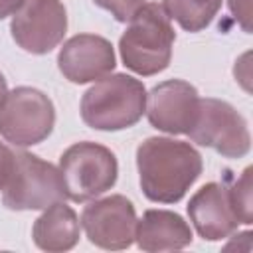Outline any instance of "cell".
<instances>
[{"instance_id": "obj_19", "label": "cell", "mask_w": 253, "mask_h": 253, "mask_svg": "<svg viewBox=\"0 0 253 253\" xmlns=\"http://www.w3.org/2000/svg\"><path fill=\"white\" fill-rule=\"evenodd\" d=\"M12 164H14V152L4 142H0V192L4 190V186L10 178Z\"/></svg>"}, {"instance_id": "obj_21", "label": "cell", "mask_w": 253, "mask_h": 253, "mask_svg": "<svg viewBox=\"0 0 253 253\" xmlns=\"http://www.w3.org/2000/svg\"><path fill=\"white\" fill-rule=\"evenodd\" d=\"M6 95H8V85H6V79H4V75L0 73V109H2L4 101H6Z\"/></svg>"}, {"instance_id": "obj_6", "label": "cell", "mask_w": 253, "mask_h": 253, "mask_svg": "<svg viewBox=\"0 0 253 253\" xmlns=\"http://www.w3.org/2000/svg\"><path fill=\"white\" fill-rule=\"evenodd\" d=\"M55 126L53 101L36 87L8 91L0 109V136L12 146L26 148L43 142Z\"/></svg>"}, {"instance_id": "obj_7", "label": "cell", "mask_w": 253, "mask_h": 253, "mask_svg": "<svg viewBox=\"0 0 253 253\" xmlns=\"http://www.w3.org/2000/svg\"><path fill=\"white\" fill-rule=\"evenodd\" d=\"M192 142L213 148L223 158H243L251 150L247 119L227 101L200 99L198 117L188 130Z\"/></svg>"}, {"instance_id": "obj_14", "label": "cell", "mask_w": 253, "mask_h": 253, "mask_svg": "<svg viewBox=\"0 0 253 253\" xmlns=\"http://www.w3.org/2000/svg\"><path fill=\"white\" fill-rule=\"evenodd\" d=\"M81 235V221L73 208L65 202H55L43 210L34 221L32 239L38 249L47 253L69 251L77 245Z\"/></svg>"}, {"instance_id": "obj_10", "label": "cell", "mask_w": 253, "mask_h": 253, "mask_svg": "<svg viewBox=\"0 0 253 253\" xmlns=\"http://www.w3.org/2000/svg\"><path fill=\"white\" fill-rule=\"evenodd\" d=\"M198 89L184 79H168L146 93L148 123L168 134H188L200 109Z\"/></svg>"}, {"instance_id": "obj_5", "label": "cell", "mask_w": 253, "mask_h": 253, "mask_svg": "<svg viewBox=\"0 0 253 253\" xmlns=\"http://www.w3.org/2000/svg\"><path fill=\"white\" fill-rule=\"evenodd\" d=\"M59 172L67 198L83 204L109 192L119 178V162L111 148L83 140L63 150L59 156Z\"/></svg>"}, {"instance_id": "obj_8", "label": "cell", "mask_w": 253, "mask_h": 253, "mask_svg": "<svg viewBox=\"0 0 253 253\" xmlns=\"http://www.w3.org/2000/svg\"><path fill=\"white\" fill-rule=\"evenodd\" d=\"M10 34L18 47L34 55H45L67 34V10L61 0H26L10 22Z\"/></svg>"}, {"instance_id": "obj_16", "label": "cell", "mask_w": 253, "mask_h": 253, "mask_svg": "<svg viewBox=\"0 0 253 253\" xmlns=\"http://www.w3.org/2000/svg\"><path fill=\"white\" fill-rule=\"evenodd\" d=\"M253 168L247 166L243 170V174L239 178H231L229 172H225V180L229 182L227 192H229V200L233 206V211L239 219V223L251 225L253 223Z\"/></svg>"}, {"instance_id": "obj_18", "label": "cell", "mask_w": 253, "mask_h": 253, "mask_svg": "<svg viewBox=\"0 0 253 253\" xmlns=\"http://www.w3.org/2000/svg\"><path fill=\"white\" fill-rule=\"evenodd\" d=\"M227 4H229V10H231V14L235 16V20L239 22V26L243 28V32H251V26H249V14H251V10H249V0H227Z\"/></svg>"}, {"instance_id": "obj_15", "label": "cell", "mask_w": 253, "mask_h": 253, "mask_svg": "<svg viewBox=\"0 0 253 253\" xmlns=\"http://www.w3.org/2000/svg\"><path fill=\"white\" fill-rule=\"evenodd\" d=\"M221 2L223 0H162V8L182 30L198 34L213 22Z\"/></svg>"}, {"instance_id": "obj_13", "label": "cell", "mask_w": 253, "mask_h": 253, "mask_svg": "<svg viewBox=\"0 0 253 253\" xmlns=\"http://www.w3.org/2000/svg\"><path fill=\"white\" fill-rule=\"evenodd\" d=\"M192 239V227L176 211L146 210L142 217L136 219L134 241L142 251H176L188 247Z\"/></svg>"}, {"instance_id": "obj_9", "label": "cell", "mask_w": 253, "mask_h": 253, "mask_svg": "<svg viewBox=\"0 0 253 253\" xmlns=\"http://www.w3.org/2000/svg\"><path fill=\"white\" fill-rule=\"evenodd\" d=\"M81 227L95 247L107 251L128 249L134 243V204L123 194L95 198L81 211Z\"/></svg>"}, {"instance_id": "obj_20", "label": "cell", "mask_w": 253, "mask_h": 253, "mask_svg": "<svg viewBox=\"0 0 253 253\" xmlns=\"http://www.w3.org/2000/svg\"><path fill=\"white\" fill-rule=\"evenodd\" d=\"M26 0H0V20L8 18V16H14L16 10L24 4Z\"/></svg>"}, {"instance_id": "obj_11", "label": "cell", "mask_w": 253, "mask_h": 253, "mask_svg": "<svg viewBox=\"0 0 253 253\" xmlns=\"http://www.w3.org/2000/svg\"><path fill=\"white\" fill-rule=\"evenodd\" d=\"M117 65L113 43L97 34H77L63 42L57 53L61 75L75 83H91L109 75Z\"/></svg>"}, {"instance_id": "obj_12", "label": "cell", "mask_w": 253, "mask_h": 253, "mask_svg": "<svg viewBox=\"0 0 253 253\" xmlns=\"http://www.w3.org/2000/svg\"><path fill=\"white\" fill-rule=\"evenodd\" d=\"M186 210L194 229L204 241L227 239L239 227V219L233 211L225 182L204 184L190 198Z\"/></svg>"}, {"instance_id": "obj_4", "label": "cell", "mask_w": 253, "mask_h": 253, "mask_svg": "<svg viewBox=\"0 0 253 253\" xmlns=\"http://www.w3.org/2000/svg\"><path fill=\"white\" fill-rule=\"evenodd\" d=\"M67 192L57 166L38 154L16 150L10 178L2 190V204L14 211L45 210L65 202Z\"/></svg>"}, {"instance_id": "obj_3", "label": "cell", "mask_w": 253, "mask_h": 253, "mask_svg": "<svg viewBox=\"0 0 253 253\" xmlns=\"http://www.w3.org/2000/svg\"><path fill=\"white\" fill-rule=\"evenodd\" d=\"M146 109V87L126 73H109L81 97V119L95 130H125L134 126Z\"/></svg>"}, {"instance_id": "obj_17", "label": "cell", "mask_w": 253, "mask_h": 253, "mask_svg": "<svg viewBox=\"0 0 253 253\" xmlns=\"http://www.w3.org/2000/svg\"><path fill=\"white\" fill-rule=\"evenodd\" d=\"M95 6L107 10L117 22H128L132 14L144 4V0H93Z\"/></svg>"}, {"instance_id": "obj_2", "label": "cell", "mask_w": 253, "mask_h": 253, "mask_svg": "<svg viewBox=\"0 0 253 253\" xmlns=\"http://www.w3.org/2000/svg\"><path fill=\"white\" fill-rule=\"evenodd\" d=\"M176 32L168 14L158 2H144L128 20L119 40L121 59L136 75L162 73L172 59Z\"/></svg>"}, {"instance_id": "obj_1", "label": "cell", "mask_w": 253, "mask_h": 253, "mask_svg": "<svg viewBox=\"0 0 253 253\" xmlns=\"http://www.w3.org/2000/svg\"><path fill=\"white\" fill-rule=\"evenodd\" d=\"M142 194L156 204H176L202 176V154L186 140L148 136L136 148Z\"/></svg>"}]
</instances>
